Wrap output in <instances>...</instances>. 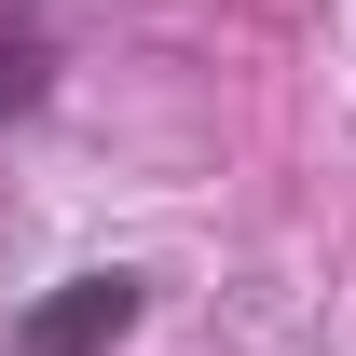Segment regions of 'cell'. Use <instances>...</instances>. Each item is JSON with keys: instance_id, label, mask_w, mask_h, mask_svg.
Instances as JSON below:
<instances>
[{"instance_id": "7a4b0ae2", "label": "cell", "mask_w": 356, "mask_h": 356, "mask_svg": "<svg viewBox=\"0 0 356 356\" xmlns=\"http://www.w3.org/2000/svg\"><path fill=\"white\" fill-rule=\"evenodd\" d=\"M42 96H55V28L14 0V14H0V124H28Z\"/></svg>"}, {"instance_id": "6da1fadb", "label": "cell", "mask_w": 356, "mask_h": 356, "mask_svg": "<svg viewBox=\"0 0 356 356\" xmlns=\"http://www.w3.org/2000/svg\"><path fill=\"white\" fill-rule=\"evenodd\" d=\"M137 315H151V274H124V261H110V274H69L55 302H28L14 356H110Z\"/></svg>"}]
</instances>
